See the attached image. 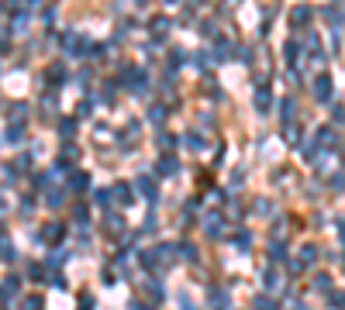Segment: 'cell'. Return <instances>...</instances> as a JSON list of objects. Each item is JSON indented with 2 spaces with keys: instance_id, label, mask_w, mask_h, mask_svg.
Segmentation results:
<instances>
[{
  "instance_id": "6da1fadb",
  "label": "cell",
  "mask_w": 345,
  "mask_h": 310,
  "mask_svg": "<svg viewBox=\"0 0 345 310\" xmlns=\"http://www.w3.org/2000/svg\"><path fill=\"white\" fill-rule=\"evenodd\" d=\"M310 93H314V100H318V103H328V100H332V76H328V72L314 76V83H310Z\"/></svg>"
},
{
  "instance_id": "7a4b0ae2",
  "label": "cell",
  "mask_w": 345,
  "mask_h": 310,
  "mask_svg": "<svg viewBox=\"0 0 345 310\" xmlns=\"http://www.w3.org/2000/svg\"><path fill=\"white\" fill-rule=\"evenodd\" d=\"M62 234H66V228H62L59 221H48L45 228H42V234H38V241H45V245H62Z\"/></svg>"
},
{
  "instance_id": "3957f363",
  "label": "cell",
  "mask_w": 345,
  "mask_h": 310,
  "mask_svg": "<svg viewBox=\"0 0 345 310\" xmlns=\"http://www.w3.org/2000/svg\"><path fill=\"white\" fill-rule=\"evenodd\" d=\"M66 52L69 56H83V52H90V42L80 38V34H66Z\"/></svg>"
},
{
  "instance_id": "277c9868",
  "label": "cell",
  "mask_w": 345,
  "mask_h": 310,
  "mask_svg": "<svg viewBox=\"0 0 345 310\" xmlns=\"http://www.w3.org/2000/svg\"><path fill=\"white\" fill-rule=\"evenodd\" d=\"M66 190H69V193H83V190H90V176H87V172H73V176H69V183H66Z\"/></svg>"
},
{
  "instance_id": "5b68a950",
  "label": "cell",
  "mask_w": 345,
  "mask_h": 310,
  "mask_svg": "<svg viewBox=\"0 0 345 310\" xmlns=\"http://www.w3.org/2000/svg\"><path fill=\"white\" fill-rule=\"evenodd\" d=\"M121 80H125L131 90H145V72H142V69H125Z\"/></svg>"
},
{
  "instance_id": "8992f818",
  "label": "cell",
  "mask_w": 345,
  "mask_h": 310,
  "mask_svg": "<svg viewBox=\"0 0 345 310\" xmlns=\"http://www.w3.org/2000/svg\"><path fill=\"white\" fill-rule=\"evenodd\" d=\"M204 231H207V238H211V241H218V238H221V231H225V221H221V214H214V217H207Z\"/></svg>"
},
{
  "instance_id": "52a82bcc",
  "label": "cell",
  "mask_w": 345,
  "mask_h": 310,
  "mask_svg": "<svg viewBox=\"0 0 345 310\" xmlns=\"http://www.w3.org/2000/svg\"><path fill=\"white\" fill-rule=\"evenodd\" d=\"M211 310H231V300H228V293L225 289H211Z\"/></svg>"
},
{
  "instance_id": "ba28073f",
  "label": "cell",
  "mask_w": 345,
  "mask_h": 310,
  "mask_svg": "<svg viewBox=\"0 0 345 310\" xmlns=\"http://www.w3.org/2000/svg\"><path fill=\"white\" fill-rule=\"evenodd\" d=\"M307 21H310V7H294L290 11V24L294 28H307Z\"/></svg>"
},
{
  "instance_id": "9c48e42d",
  "label": "cell",
  "mask_w": 345,
  "mask_h": 310,
  "mask_svg": "<svg viewBox=\"0 0 345 310\" xmlns=\"http://www.w3.org/2000/svg\"><path fill=\"white\" fill-rule=\"evenodd\" d=\"M156 172H159V176H176V172H180V162L173 159V155H166V159H159Z\"/></svg>"
},
{
  "instance_id": "30bf717a",
  "label": "cell",
  "mask_w": 345,
  "mask_h": 310,
  "mask_svg": "<svg viewBox=\"0 0 345 310\" xmlns=\"http://www.w3.org/2000/svg\"><path fill=\"white\" fill-rule=\"evenodd\" d=\"M269 103H273V93H269V86H259L255 90V111H269Z\"/></svg>"
},
{
  "instance_id": "8fae6325",
  "label": "cell",
  "mask_w": 345,
  "mask_h": 310,
  "mask_svg": "<svg viewBox=\"0 0 345 310\" xmlns=\"http://www.w3.org/2000/svg\"><path fill=\"white\" fill-rule=\"evenodd\" d=\"M111 196H114L117 204H131V186H128V183H117L114 190H111Z\"/></svg>"
},
{
  "instance_id": "7c38bea8",
  "label": "cell",
  "mask_w": 345,
  "mask_h": 310,
  "mask_svg": "<svg viewBox=\"0 0 345 310\" xmlns=\"http://www.w3.org/2000/svg\"><path fill=\"white\" fill-rule=\"evenodd\" d=\"M280 117H283V124H290V117H294V100H290V97L280 100Z\"/></svg>"
},
{
  "instance_id": "4fadbf2b",
  "label": "cell",
  "mask_w": 345,
  "mask_h": 310,
  "mask_svg": "<svg viewBox=\"0 0 345 310\" xmlns=\"http://www.w3.org/2000/svg\"><path fill=\"white\" fill-rule=\"evenodd\" d=\"M263 283H266V289H269V293H276V289H280V276H276V269H266Z\"/></svg>"
},
{
  "instance_id": "5bb4252c",
  "label": "cell",
  "mask_w": 345,
  "mask_h": 310,
  "mask_svg": "<svg viewBox=\"0 0 345 310\" xmlns=\"http://www.w3.org/2000/svg\"><path fill=\"white\" fill-rule=\"evenodd\" d=\"M14 255H18L14 252V245L7 238H0V259H4V262H14Z\"/></svg>"
},
{
  "instance_id": "9a60e30c",
  "label": "cell",
  "mask_w": 345,
  "mask_h": 310,
  "mask_svg": "<svg viewBox=\"0 0 345 310\" xmlns=\"http://www.w3.org/2000/svg\"><path fill=\"white\" fill-rule=\"evenodd\" d=\"M138 190L149 196V200H156V179H149V176H145V179H138Z\"/></svg>"
},
{
  "instance_id": "2e32d148",
  "label": "cell",
  "mask_w": 345,
  "mask_h": 310,
  "mask_svg": "<svg viewBox=\"0 0 345 310\" xmlns=\"http://www.w3.org/2000/svg\"><path fill=\"white\" fill-rule=\"evenodd\" d=\"M156 259H159V252H156V248H152V252H142V255H138L142 269H156Z\"/></svg>"
},
{
  "instance_id": "e0dca14e",
  "label": "cell",
  "mask_w": 345,
  "mask_h": 310,
  "mask_svg": "<svg viewBox=\"0 0 345 310\" xmlns=\"http://www.w3.org/2000/svg\"><path fill=\"white\" fill-rule=\"evenodd\" d=\"M166 31H169V17H156V21H152V34H156V38H162Z\"/></svg>"
},
{
  "instance_id": "ac0fdd59",
  "label": "cell",
  "mask_w": 345,
  "mask_h": 310,
  "mask_svg": "<svg viewBox=\"0 0 345 310\" xmlns=\"http://www.w3.org/2000/svg\"><path fill=\"white\" fill-rule=\"evenodd\" d=\"M62 80H66V69L59 66V62H56V66H48V83H56V86H59Z\"/></svg>"
},
{
  "instance_id": "d6986e66",
  "label": "cell",
  "mask_w": 345,
  "mask_h": 310,
  "mask_svg": "<svg viewBox=\"0 0 345 310\" xmlns=\"http://www.w3.org/2000/svg\"><path fill=\"white\" fill-rule=\"evenodd\" d=\"M107 231H117V234H121V231H125V221L117 217V214H107Z\"/></svg>"
},
{
  "instance_id": "ffe728a7",
  "label": "cell",
  "mask_w": 345,
  "mask_h": 310,
  "mask_svg": "<svg viewBox=\"0 0 345 310\" xmlns=\"http://www.w3.org/2000/svg\"><path fill=\"white\" fill-rule=\"evenodd\" d=\"M314 259H318V248H314V245H304V248H300V262H314Z\"/></svg>"
},
{
  "instance_id": "44dd1931",
  "label": "cell",
  "mask_w": 345,
  "mask_h": 310,
  "mask_svg": "<svg viewBox=\"0 0 345 310\" xmlns=\"http://www.w3.org/2000/svg\"><path fill=\"white\" fill-rule=\"evenodd\" d=\"M59 135L73 138V135H76V121H62V124H59Z\"/></svg>"
},
{
  "instance_id": "7402d4cb",
  "label": "cell",
  "mask_w": 345,
  "mask_h": 310,
  "mask_svg": "<svg viewBox=\"0 0 345 310\" xmlns=\"http://www.w3.org/2000/svg\"><path fill=\"white\" fill-rule=\"evenodd\" d=\"M180 255H183L186 262H197V248H194V245H186V241L180 245Z\"/></svg>"
},
{
  "instance_id": "603a6c76",
  "label": "cell",
  "mask_w": 345,
  "mask_h": 310,
  "mask_svg": "<svg viewBox=\"0 0 345 310\" xmlns=\"http://www.w3.org/2000/svg\"><path fill=\"white\" fill-rule=\"evenodd\" d=\"M297 56H300V45H297V42H287V59H290V66H297Z\"/></svg>"
},
{
  "instance_id": "cb8c5ba5",
  "label": "cell",
  "mask_w": 345,
  "mask_h": 310,
  "mask_svg": "<svg viewBox=\"0 0 345 310\" xmlns=\"http://www.w3.org/2000/svg\"><path fill=\"white\" fill-rule=\"evenodd\" d=\"M235 248H242V252L252 248V234H235Z\"/></svg>"
},
{
  "instance_id": "d4e9b609",
  "label": "cell",
  "mask_w": 345,
  "mask_h": 310,
  "mask_svg": "<svg viewBox=\"0 0 345 310\" xmlns=\"http://www.w3.org/2000/svg\"><path fill=\"white\" fill-rule=\"evenodd\" d=\"M269 255H273V259H283V255H287V245H283V241H273V245H269Z\"/></svg>"
},
{
  "instance_id": "484cf974",
  "label": "cell",
  "mask_w": 345,
  "mask_h": 310,
  "mask_svg": "<svg viewBox=\"0 0 345 310\" xmlns=\"http://www.w3.org/2000/svg\"><path fill=\"white\" fill-rule=\"evenodd\" d=\"M18 286H21V279H18V276H7V279H4V289H7V293H18Z\"/></svg>"
},
{
  "instance_id": "4316f807",
  "label": "cell",
  "mask_w": 345,
  "mask_h": 310,
  "mask_svg": "<svg viewBox=\"0 0 345 310\" xmlns=\"http://www.w3.org/2000/svg\"><path fill=\"white\" fill-rule=\"evenodd\" d=\"M149 121L162 124V121H166V107H152V111H149Z\"/></svg>"
},
{
  "instance_id": "83f0119b",
  "label": "cell",
  "mask_w": 345,
  "mask_h": 310,
  "mask_svg": "<svg viewBox=\"0 0 345 310\" xmlns=\"http://www.w3.org/2000/svg\"><path fill=\"white\" fill-rule=\"evenodd\" d=\"M328 141H335V131L332 127H321L318 131V145H328Z\"/></svg>"
},
{
  "instance_id": "f1b7e54d",
  "label": "cell",
  "mask_w": 345,
  "mask_h": 310,
  "mask_svg": "<svg viewBox=\"0 0 345 310\" xmlns=\"http://www.w3.org/2000/svg\"><path fill=\"white\" fill-rule=\"evenodd\" d=\"M45 200H48V207H59L62 200H66V193H62V190H52V193H48Z\"/></svg>"
},
{
  "instance_id": "f546056e",
  "label": "cell",
  "mask_w": 345,
  "mask_h": 310,
  "mask_svg": "<svg viewBox=\"0 0 345 310\" xmlns=\"http://www.w3.org/2000/svg\"><path fill=\"white\" fill-rule=\"evenodd\" d=\"M255 310H276V303L269 297H255Z\"/></svg>"
},
{
  "instance_id": "4dcf8cb0",
  "label": "cell",
  "mask_w": 345,
  "mask_h": 310,
  "mask_svg": "<svg viewBox=\"0 0 345 310\" xmlns=\"http://www.w3.org/2000/svg\"><path fill=\"white\" fill-rule=\"evenodd\" d=\"M149 300H152V303H159V300H162V286H159V283H149Z\"/></svg>"
},
{
  "instance_id": "1f68e13d",
  "label": "cell",
  "mask_w": 345,
  "mask_h": 310,
  "mask_svg": "<svg viewBox=\"0 0 345 310\" xmlns=\"http://www.w3.org/2000/svg\"><path fill=\"white\" fill-rule=\"evenodd\" d=\"M87 217H90V214H87V207H73V221H80V224H87Z\"/></svg>"
},
{
  "instance_id": "d6a6232c",
  "label": "cell",
  "mask_w": 345,
  "mask_h": 310,
  "mask_svg": "<svg viewBox=\"0 0 345 310\" xmlns=\"http://www.w3.org/2000/svg\"><path fill=\"white\" fill-rule=\"evenodd\" d=\"M159 145H162V149H173V145H176V138H173L169 131H159Z\"/></svg>"
},
{
  "instance_id": "836d02e7",
  "label": "cell",
  "mask_w": 345,
  "mask_h": 310,
  "mask_svg": "<svg viewBox=\"0 0 345 310\" xmlns=\"http://www.w3.org/2000/svg\"><path fill=\"white\" fill-rule=\"evenodd\" d=\"M4 52H11V34L0 28V56H4Z\"/></svg>"
},
{
  "instance_id": "e575fe53",
  "label": "cell",
  "mask_w": 345,
  "mask_h": 310,
  "mask_svg": "<svg viewBox=\"0 0 345 310\" xmlns=\"http://www.w3.org/2000/svg\"><path fill=\"white\" fill-rule=\"evenodd\" d=\"M21 307H24V310H42V297H28Z\"/></svg>"
},
{
  "instance_id": "d590c367",
  "label": "cell",
  "mask_w": 345,
  "mask_h": 310,
  "mask_svg": "<svg viewBox=\"0 0 345 310\" xmlns=\"http://www.w3.org/2000/svg\"><path fill=\"white\" fill-rule=\"evenodd\" d=\"M186 145L200 152V149H204V138H200V135H186Z\"/></svg>"
},
{
  "instance_id": "8d00e7d4",
  "label": "cell",
  "mask_w": 345,
  "mask_h": 310,
  "mask_svg": "<svg viewBox=\"0 0 345 310\" xmlns=\"http://www.w3.org/2000/svg\"><path fill=\"white\" fill-rule=\"evenodd\" d=\"M31 210H34V200H31V196H24V200H21V214H24V217H28Z\"/></svg>"
},
{
  "instance_id": "74e56055",
  "label": "cell",
  "mask_w": 345,
  "mask_h": 310,
  "mask_svg": "<svg viewBox=\"0 0 345 310\" xmlns=\"http://www.w3.org/2000/svg\"><path fill=\"white\" fill-rule=\"evenodd\" d=\"M24 114H28V107H24V103H14V107H11V117H24Z\"/></svg>"
},
{
  "instance_id": "f35d334b",
  "label": "cell",
  "mask_w": 345,
  "mask_h": 310,
  "mask_svg": "<svg viewBox=\"0 0 345 310\" xmlns=\"http://www.w3.org/2000/svg\"><path fill=\"white\" fill-rule=\"evenodd\" d=\"M21 138V124H11V131H7V141H18Z\"/></svg>"
},
{
  "instance_id": "ab89813d",
  "label": "cell",
  "mask_w": 345,
  "mask_h": 310,
  "mask_svg": "<svg viewBox=\"0 0 345 310\" xmlns=\"http://www.w3.org/2000/svg\"><path fill=\"white\" fill-rule=\"evenodd\" d=\"M34 186H38V190H45V186H48V172H42V176H34Z\"/></svg>"
},
{
  "instance_id": "60d3db41",
  "label": "cell",
  "mask_w": 345,
  "mask_h": 310,
  "mask_svg": "<svg viewBox=\"0 0 345 310\" xmlns=\"http://www.w3.org/2000/svg\"><path fill=\"white\" fill-rule=\"evenodd\" d=\"M28 276H31V279H42V269H38V262H31V269H28Z\"/></svg>"
},
{
  "instance_id": "b9f144b4",
  "label": "cell",
  "mask_w": 345,
  "mask_h": 310,
  "mask_svg": "<svg viewBox=\"0 0 345 310\" xmlns=\"http://www.w3.org/2000/svg\"><path fill=\"white\" fill-rule=\"evenodd\" d=\"M80 310H93V297H83L80 300Z\"/></svg>"
},
{
  "instance_id": "7bdbcfd3",
  "label": "cell",
  "mask_w": 345,
  "mask_h": 310,
  "mask_svg": "<svg viewBox=\"0 0 345 310\" xmlns=\"http://www.w3.org/2000/svg\"><path fill=\"white\" fill-rule=\"evenodd\" d=\"M332 303H335V307H342V310H345V297H342V293H335V297H332Z\"/></svg>"
},
{
  "instance_id": "ee69618b",
  "label": "cell",
  "mask_w": 345,
  "mask_h": 310,
  "mask_svg": "<svg viewBox=\"0 0 345 310\" xmlns=\"http://www.w3.org/2000/svg\"><path fill=\"white\" fill-rule=\"evenodd\" d=\"M11 300H14V297H11V293H7L4 286H0V303H11Z\"/></svg>"
},
{
  "instance_id": "f6af8a7d",
  "label": "cell",
  "mask_w": 345,
  "mask_h": 310,
  "mask_svg": "<svg viewBox=\"0 0 345 310\" xmlns=\"http://www.w3.org/2000/svg\"><path fill=\"white\" fill-rule=\"evenodd\" d=\"M183 310H190V303H186V300H183Z\"/></svg>"
},
{
  "instance_id": "bcb514c9",
  "label": "cell",
  "mask_w": 345,
  "mask_h": 310,
  "mask_svg": "<svg viewBox=\"0 0 345 310\" xmlns=\"http://www.w3.org/2000/svg\"><path fill=\"white\" fill-rule=\"evenodd\" d=\"M135 4H149V0H135Z\"/></svg>"
},
{
  "instance_id": "7dc6e473",
  "label": "cell",
  "mask_w": 345,
  "mask_h": 310,
  "mask_svg": "<svg viewBox=\"0 0 345 310\" xmlns=\"http://www.w3.org/2000/svg\"><path fill=\"white\" fill-rule=\"evenodd\" d=\"M166 4H176V0H166Z\"/></svg>"
},
{
  "instance_id": "c3c4849f",
  "label": "cell",
  "mask_w": 345,
  "mask_h": 310,
  "mask_svg": "<svg viewBox=\"0 0 345 310\" xmlns=\"http://www.w3.org/2000/svg\"><path fill=\"white\" fill-rule=\"evenodd\" d=\"M338 4H345V0H338Z\"/></svg>"
}]
</instances>
